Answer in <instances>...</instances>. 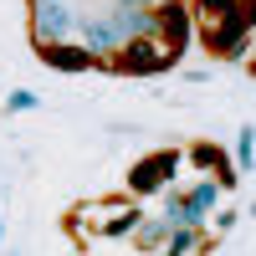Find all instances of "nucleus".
I'll use <instances>...</instances> for the list:
<instances>
[{"label": "nucleus", "instance_id": "obj_1", "mask_svg": "<svg viewBox=\"0 0 256 256\" xmlns=\"http://www.w3.org/2000/svg\"><path fill=\"white\" fill-rule=\"evenodd\" d=\"M195 36L205 41L216 56L230 62H251V16L241 10H220V16H200L195 20Z\"/></svg>", "mask_w": 256, "mask_h": 256}, {"label": "nucleus", "instance_id": "obj_2", "mask_svg": "<svg viewBox=\"0 0 256 256\" xmlns=\"http://www.w3.org/2000/svg\"><path fill=\"white\" fill-rule=\"evenodd\" d=\"M174 62H180V52L169 46L164 36H134V41H123V46L108 56V67L113 72H144V77H154L164 67H174Z\"/></svg>", "mask_w": 256, "mask_h": 256}, {"label": "nucleus", "instance_id": "obj_3", "mask_svg": "<svg viewBox=\"0 0 256 256\" xmlns=\"http://www.w3.org/2000/svg\"><path fill=\"white\" fill-rule=\"evenodd\" d=\"M77 36V16L67 0H41L31 6V46H46V41H67Z\"/></svg>", "mask_w": 256, "mask_h": 256}, {"label": "nucleus", "instance_id": "obj_4", "mask_svg": "<svg viewBox=\"0 0 256 256\" xmlns=\"http://www.w3.org/2000/svg\"><path fill=\"white\" fill-rule=\"evenodd\" d=\"M154 36H164L174 52L190 46V36H195V16H190L184 0H159V6H154Z\"/></svg>", "mask_w": 256, "mask_h": 256}, {"label": "nucleus", "instance_id": "obj_5", "mask_svg": "<svg viewBox=\"0 0 256 256\" xmlns=\"http://www.w3.org/2000/svg\"><path fill=\"white\" fill-rule=\"evenodd\" d=\"M184 159L190 164H195V174H216L220 180V190H236V164H230V154H226V148L220 144H190L184 148Z\"/></svg>", "mask_w": 256, "mask_h": 256}, {"label": "nucleus", "instance_id": "obj_6", "mask_svg": "<svg viewBox=\"0 0 256 256\" xmlns=\"http://www.w3.org/2000/svg\"><path fill=\"white\" fill-rule=\"evenodd\" d=\"M36 56L46 62V67H56V72H92V67H98V56L82 46L77 36H67V41H46V46H36Z\"/></svg>", "mask_w": 256, "mask_h": 256}, {"label": "nucleus", "instance_id": "obj_7", "mask_svg": "<svg viewBox=\"0 0 256 256\" xmlns=\"http://www.w3.org/2000/svg\"><path fill=\"white\" fill-rule=\"evenodd\" d=\"M77 41H82L98 62H108V56L123 46V36H118V26H113L108 16H98V20H82V16H77Z\"/></svg>", "mask_w": 256, "mask_h": 256}, {"label": "nucleus", "instance_id": "obj_8", "mask_svg": "<svg viewBox=\"0 0 256 256\" xmlns=\"http://www.w3.org/2000/svg\"><path fill=\"white\" fill-rule=\"evenodd\" d=\"M159 190H169V180H164V169L154 164V154L128 169V195H159Z\"/></svg>", "mask_w": 256, "mask_h": 256}, {"label": "nucleus", "instance_id": "obj_9", "mask_svg": "<svg viewBox=\"0 0 256 256\" xmlns=\"http://www.w3.org/2000/svg\"><path fill=\"white\" fill-rule=\"evenodd\" d=\"M108 20L118 26V36H123V41H134V36H154V10H138V6H118Z\"/></svg>", "mask_w": 256, "mask_h": 256}, {"label": "nucleus", "instance_id": "obj_10", "mask_svg": "<svg viewBox=\"0 0 256 256\" xmlns=\"http://www.w3.org/2000/svg\"><path fill=\"white\" fill-rule=\"evenodd\" d=\"M216 241H210V230L205 226H169V236H164V251H210Z\"/></svg>", "mask_w": 256, "mask_h": 256}, {"label": "nucleus", "instance_id": "obj_11", "mask_svg": "<svg viewBox=\"0 0 256 256\" xmlns=\"http://www.w3.org/2000/svg\"><path fill=\"white\" fill-rule=\"evenodd\" d=\"M230 164H236V174H251L256 169V128L251 123H241V138L230 148Z\"/></svg>", "mask_w": 256, "mask_h": 256}, {"label": "nucleus", "instance_id": "obj_12", "mask_svg": "<svg viewBox=\"0 0 256 256\" xmlns=\"http://www.w3.org/2000/svg\"><path fill=\"white\" fill-rule=\"evenodd\" d=\"M134 230H138V241H134L138 251H164V236H169V226H164L159 216H154V220H138Z\"/></svg>", "mask_w": 256, "mask_h": 256}, {"label": "nucleus", "instance_id": "obj_13", "mask_svg": "<svg viewBox=\"0 0 256 256\" xmlns=\"http://www.w3.org/2000/svg\"><path fill=\"white\" fill-rule=\"evenodd\" d=\"M6 108H10V113H31V108H36V92H10Z\"/></svg>", "mask_w": 256, "mask_h": 256}, {"label": "nucleus", "instance_id": "obj_14", "mask_svg": "<svg viewBox=\"0 0 256 256\" xmlns=\"http://www.w3.org/2000/svg\"><path fill=\"white\" fill-rule=\"evenodd\" d=\"M230 226H236V210H230V205H226V210H220V216H216V230H230Z\"/></svg>", "mask_w": 256, "mask_h": 256}, {"label": "nucleus", "instance_id": "obj_15", "mask_svg": "<svg viewBox=\"0 0 256 256\" xmlns=\"http://www.w3.org/2000/svg\"><path fill=\"white\" fill-rule=\"evenodd\" d=\"M118 6H138V10H154L159 0H118Z\"/></svg>", "mask_w": 256, "mask_h": 256}, {"label": "nucleus", "instance_id": "obj_16", "mask_svg": "<svg viewBox=\"0 0 256 256\" xmlns=\"http://www.w3.org/2000/svg\"><path fill=\"white\" fill-rule=\"evenodd\" d=\"M0 241H6V220H0Z\"/></svg>", "mask_w": 256, "mask_h": 256}, {"label": "nucleus", "instance_id": "obj_17", "mask_svg": "<svg viewBox=\"0 0 256 256\" xmlns=\"http://www.w3.org/2000/svg\"><path fill=\"white\" fill-rule=\"evenodd\" d=\"M31 6H41V0H31Z\"/></svg>", "mask_w": 256, "mask_h": 256}]
</instances>
